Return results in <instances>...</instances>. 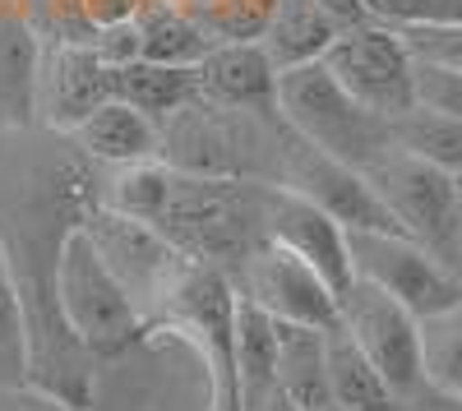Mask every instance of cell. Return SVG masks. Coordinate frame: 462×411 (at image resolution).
<instances>
[{"mask_svg":"<svg viewBox=\"0 0 462 411\" xmlns=\"http://www.w3.org/2000/svg\"><path fill=\"white\" fill-rule=\"evenodd\" d=\"M278 185L300 199H310L324 208L333 222H342L346 232H398V222L389 208L379 204L374 185L365 180L361 167L342 162L324 148L305 143L300 134H282V162H278Z\"/></svg>","mask_w":462,"mask_h":411,"instance_id":"10","label":"cell"},{"mask_svg":"<svg viewBox=\"0 0 462 411\" xmlns=\"http://www.w3.org/2000/svg\"><path fill=\"white\" fill-rule=\"evenodd\" d=\"M116 97L139 106L148 121H167L180 106L199 97V65H158V60H134L116 69Z\"/></svg>","mask_w":462,"mask_h":411,"instance_id":"22","label":"cell"},{"mask_svg":"<svg viewBox=\"0 0 462 411\" xmlns=\"http://www.w3.org/2000/svg\"><path fill=\"white\" fill-rule=\"evenodd\" d=\"M315 5L324 10V19L333 23V32H337V37H342V32H352V28L374 23V19H370V10H365V0H315Z\"/></svg>","mask_w":462,"mask_h":411,"instance_id":"33","label":"cell"},{"mask_svg":"<svg viewBox=\"0 0 462 411\" xmlns=\"http://www.w3.org/2000/svg\"><path fill=\"white\" fill-rule=\"evenodd\" d=\"M420 388L462 397V301L420 319Z\"/></svg>","mask_w":462,"mask_h":411,"instance_id":"25","label":"cell"},{"mask_svg":"<svg viewBox=\"0 0 462 411\" xmlns=\"http://www.w3.org/2000/svg\"><path fill=\"white\" fill-rule=\"evenodd\" d=\"M407 37V47L416 60H435V65H453L462 69V23H444V28H398Z\"/></svg>","mask_w":462,"mask_h":411,"instance_id":"31","label":"cell"},{"mask_svg":"<svg viewBox=\"0 0 462 411\" xmlns=\"http://www.w3.org/2000/svg\"><path fill=\"white\" fill-rule=\"evenodd\" d=\"M278 328V393L296 411H333L328 397V356L324 333L310 324H273Z\"/></svg>","mask_w":462,"mask_h":411,"instance_id":"19","label":"cell"},{"mask_svg":"<svg viewBox=\"0 0 462 411\" xmlns=\"http://www.w3.org/2000/svg\"><path fill=\"white\" fill-rule=\"evenodd\" d=\"M337 42L333 23L324 19V10L315 0H273V14L259 37V47L268 51L278 69H300L324 60V51Z\"/></svg>","mask_w":462,"mask_h":411,"instance_id":"21","label":"cell"},{"mask_svg":"<svg viewBox=\"0 0 462 411\" xmlns=\"http://www.w3.org/2000/svg\"><path fill=\"white\" fill-rule=\"evenodd\" d=\"M361 171L374 185L379 204L398 222V232L411 236L420 250H430L462 282V195L453 171L407 153L398 143H389Z\"/></svg>","mask_w":462,"mask_h":411,"instance_id":"6","label":"cell"},{"mask_svg":"<svg viewBox=\"0 0 462 411\" xmlns=\"http://www.w3.org/2000/svg\"><path fill=\"white\" fill-rule=\"evenodd\" d=\"M328 356V397L333 411H398V393L374 370V361L356 347V338L342 324L324 333Z\"/></svg>","mask_w":462,"mask_h":411,"instance_id":"20","label":"cell"},{"mask_svg":"<svg viewBox=\"0 0 462 411\" xmlns=\"http://www.w3.org/2000/svg\"><path fill=\"white\" fill-rule=\"evenodd\" d=\"M56 301H60V315H65L69 333L79 338V347L93 356L97 370L134 356L148 342L139 310L130 306L121 282L111 278L106 259H102V250L88 236L84 222L65 236L60 273H56Z\"/></svg>","mask_w":462,"mask_h":411,"instance_id":"5","label":"cell"},{"mask_svg":"<svg viewBox=\"0 0 462 411\" xmlns=\"http://www.w3.org/2000/svg\"><path fill=\"white\" fill-rule=\"evenodd\" d=\"M93 51H97V56H102V65H111V69L143 60V32H139V19H116V23H102V28L93 32Z\"/></svg>","mask_w":462,"mask_h":411,"instance_id":"32","label":"cell"},{"mask_svg":"<svg viewBox=\"0 0 462 411\" xmlns=\"http://www.w3.org/2000/svg\"><path fill=\"white\" fill-rule=\"evenodd\" d=\"M254 411H296V406H291V402H287V397H282V393L273 388V393L263 397V406H254Z\"/></svg>","mask_w":462,"mask_h":411,"instance_id":"35","label":"cell"},{"mask_svg":"<svg viewBox=\"0 0 462 411\" xmlns=\"http://www.w3.org/2000/svg\"><path fill=\"white\" fill-rule=\"evenodd\" d=\"M337 324L374 361V370L389 379L398 402H407L420 388V319L402 301L356 278L337 296Z\"/></svg>","mask_w":462,"mask_h":411,"instance_id":"12","label":"cell"},{"mask_svg":"<svg viewBox=\"0 0 462 411\" xmlns=\"http://www.w3.org/2000/svg\"><path fill=\"white\" fill-rule=\"evenodd\" d=\"M236 370H241L245 411L263 406V397L278 388V328L241 291H236Z\"/></svg>","mask_w":462,"mask_h":411,"instance_id":"24","label":"cell"},{"mask_svg":"<svg viewBox=\"0 0 462 411\" xmlns=\"http://www.w3.org/2000/svg\"><path fill=\"white\" fill-rule=\"evenodd\" d=\"M148 342H180L204 365V411H245L236 370V282L213 264H189L167 306L143 333Z\"/></svg>","mask_w":462,"mask_h":411,"instance_id":"3","label":"cell"},{"mask_svg":"<svg viewBox=\"0 0 462 411\" xmlns=\"http://www.w3.org/2000/svg\"><path fill=\"white\" fill-rule=\"evenodd\" d=\"M370 19L389 28H444L462 23V0H365Z\"/></svg>","mask_w":462,"mask_h":411,"instance_id":"29","label":"cell"},{"mask_svg":"<svg viewBox=\"0 0 462 411\" xmlns=\"http://www.w3.org/2000/svg\"><path fill=\"white\" fill-rule=\"evenodd\" d=\"M162 162L195 171V176H241V180H273L282 162V121H263L250 111H226L204 97L180 106L158 125Z\"/></svg>","mask_w":462,"mask_h":411,"instance_id":"4","label":"cell"},{"mask_svg":"<svg viewBox=\"0 0 462 411\" xmlns=\"http://www.w3.org/2000/svg\"><path fill=\"white\" fill-rule=\"evenodd\" d=\"M398 411H416V406H407V402H398Z\"/></svg>","mask_w":462,"mask_h":411,"instance_id":"37","label":"cell"},{"mask_svg":"<svg viewBox=\"0 0 462 411\" xmlns=\"http://www.w3.org/2000/svg\"><path fill=\"white\" fill-rule=\"evenodd\" d=\"M278 116L291 134H300L305 143L324 148V153L365 167L370 158H379L393 143V121L374 116L370 106H361L346 93L324 60L300 65V69H282L278 79Z\"/></svg>","mask_w":462,"mask_h":411,"instance_id":"7","label":"cell"},{"mask_svg":"<svg viewBox=\"0 0 462 411\" xmlns=\"http://www.w3.org/2000/svg\"><path fill=\"white\" fill-rule=\"evenodd\" d=\"M79 143V153L97 167H125V162H148V158H162V134L158 121H148L139 106L111 97L102 102L93 116L69 134Z\"/></svg>","mask_w":462,"mask_h":411,"instance_id":"18","label":"cell"},{"mask_svg":"<svg viewBox=\"0 0 462 411\" xmlns=\"http://www.w3.org/2000/svg\"><path fill=\"white\" fill-rule=\"evenodd\" d=\"M393 143L407 153L426 158L444 171H462V116H444V111H426L411 106L393 121Z\"/></svg>","mask_w":462,"mask_h":411,"instance_id":"26","label":"cell"},{"mask_svg":"<svg viewBox=\"0 0 462 411\" xmlns=\"http://www.w3.org/2000/svg\"><path fill=\"white\" fill-rule=\"evenodd\" d=\"M111 97H116V69L102 65L93 42H47L37 125L51 134H74Z\"/></svg>","mask_w":462,"mask_h":411,"instance_id":"14","label":"cell"},{"mask_svg":"<svg viewBox=\"0 0 462 411\" xmlns=\"http://www.w3.org/2000/svg\"><path fill=\"white\" fill-rule=\"evenodd\" d=\"M268 195H273V180L195 176V171L171 167L167 195L148 227H158L189 259L213 264L231 278L245 264V254L268 241L263 236Z\"/></svg>","mask_w":462,"mask_h":411,"instance_id":"2","label":"cell"},{"mask_svg":"<svg viewBox=\"0 0 462 411\" xmlns=\"http://www.w3.org/2000/svg\"><path fill=\"white\" fill-rule=\"evenodd\" d=\"M346 245H352V273L389 291L416 319L462 301V282L402 232H346Z\"/></svg>","mask_w":462,"mask_h":411,"instance_id":"11","label":"cell"},{"mask_svg":"<svg viewBox=\"0 0 462 411\" xmlns=\"http://www.w3.org/2000/svg\"><path fill=\"white\" fill-rule=\"evenodd\" d=\"M47 37L28 10H0V134L37 130Z\"/></svg>","mask_w":462,"mask_h":411,"instance_id":"17","label":"cell"},{"mask_svg":"<svg viewBox=\"0 0 462 411\" xmlns=\"http://www.w3.org/2000/svg\"><path fill=\"white\" fill-rule=\"evenodd\" d=\"M84 227L97 241L111 278L121 282V291L130 296V306L139 310L143 333H148V324L158 319V310L167 306V296L176 291V282L185 278V269L195 264V259L185 250H176L158 227H148L139 217H121L102 204L84 217Z\"/></svg>","mask_w":462,"mask_h":411,"instance_id":"8","label":"cell"},{"mask_svg":"<svg viewBox=\"0 0 462 411\" xmlns=\"http://www.w3.org/2000/svg\"><path fill=\"white\" fill-rule=\"evenodd\" d=\"M411 97L426 111H444V116H462V69L416 60L411 69Z\"/></svg>","mask_w":462,"mask_h":411,"instance_id":"30","label":"cell"},{"mask_svg":"<svg viewBox=\"0 0 462 411\" xmlns=\"http://www.w3.org/2000/svg\"><path fill=\"white\" fill-rule=\"evenodd\" d=\"M139 32H143V60L158 65H199L217 42L208 28L189 14L185 5H167V0H143L139 5Z\"/></svg>","mask_w":462,"mask_h":411,"instance_id":"23","label":"cell"},{"mask_svg":"<svg viewBox=\"0 0 462 411\" xmlns=\"http://www.w3.org/2000/svg\"><path fill=\"white\" fill-rule=\"evenodd\" d=\"M263 236L291 250L296 259H305L337 296L356 282L352 273V245H346V227L333 222L324 208H315L310 199H300L282 185H273L268 195V217H263Z\"/></svg>","mask_w":462,"mask_h":411,"instance_id":"15","label":"cell"},{"mask_svg":"<svg viewBox=\"0 0 462 411\" xmlns=\"http://www.w3.org/2000/svg\"><path fill=\"white\" fill-rule=\"evenodd\" d=\"M236 291L254 310H263L273 324H310V328H337V291L291 250L263 241L245 254V264L231 273Z\"/></svg>","mask_w":462,"mask_h":411,"instance_id":"13","label":"cell"},{"mask_svg":"<svg viewBox=\"0 0 462 411\" xmlns=\"http://www.w3.org/2000/svg\"><path fill=\"white\" fill-rule=\"evenodd\" d=\"M453 180H457V195H462V171H457V176H453Z\"/></svg>","mask_w":462,"mask_h":411,"instance_id":"36","label":"cell"},{"mask_svg":"<svg viewBox=\"0 0 462 411\" xmlns=\"http://www.w3.org/2000/svg\"><path fill=\"white\" fill-rule=\"evenodd\" d=\"M324 65L346 93L383 121H398L402 111L416 106V97H411L416 56L407 47V37L389 23H379V19L365 23V28L342 32L324 51Z\"/></svg>","mask_w":462,"mask_h":411,"instance_id":"9","label":"cell"},{"mask_svg":"<svg viewBox=\"0 0 462 411\" xmlns=\"http://www.w3.org/2000/svg\"><path fill=\"white\" fill-rule=\"evenodd\" d=\"M0 388H28V328L5 250H0Z\"/></svg>","mask_w":462,"mask_h":411,"instance_id":"27","label":"cell"},{"mask_svg":"<svg viewBox=\"0 0 462 411\" xmlns=\"http://www.w3.org/2000/svg\"><path fill=\"white\" fill-rule=\"evenodd\" d=\"M278 79L282 69L268 60L259 42H217L199 60V97L226 111H250L263 121L278 116Z\"/></svg>","mask_w":462,"mask_h":411,"instance_id":"16","label":"cell"},{"mask_svg":"<svg viewBox=\"0 0 462 411\" xmlns=\"http://www.w3.org/2000/svg\"><path fill=\"white\" fill-rule=\"evenodd\" d=\"M213 42H259L268 14H273V0H208V5L189 10Z\"/></svg>","mask_w":462,"mask_h":411,"instance_id":"28","label":"cell"},{"mask_svg":"<svg viewBox=\"0 0 462 411\" xmlns=\"http://www.w3.org/2000/svg\"><path fill=\"white\" fill-rule=\"evenodd\" d=\"M0 411H69V406L37 388H0Z\"/></svg>","mask_w":462,"mask_h":411,"instance_id":"34","label":"cell"},{"mask_svg":"<svg viewBox=\"0 0 462 411\" xmlns=\"http://www.w3.org/2000/svg\"><path fill=\"white\" fill-rule=\"evenodd\" d=\"M93 208L97 162H88L69 134L42 125L0 134V250L23 306L28 388L65 402L69 411H97V365L60 315L56 273L65 236Z\"/></svg>","mask_w":462,"mask_h":411,"instance_id":"1","label":"cell"}]
</instances>
